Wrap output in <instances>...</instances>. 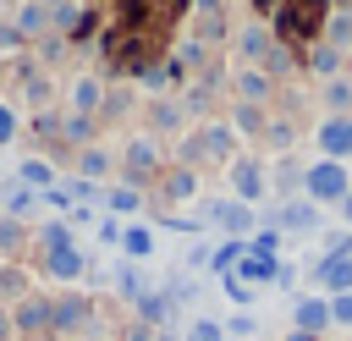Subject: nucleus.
I'll return each mask as SVG.
<instances>
[{"label": "nucleus", "mask_w": 352, "mask_h": 341, "mask_svg": "<svg viewBox=\"0 0 352 341\" xmlns=\"http://www.w3.org/2000/svg\"><path fill=\"white\" fill-rule=\"evenodd\" d=\"M302 187H308L319 204H341V198L352 192V176H346V165H341V160H319V165H308V170H302Z\"/></svg>", "instance_id": "nucleus-1"}, {"label": "nucleus", "mask_w": 352, "mask_h": 341, "mask_svg": "<svg viewBox=\"0 0 352 341\" xmlns=\"http://www.w3.org/2000/svg\"><path fill=\"white\" fill-rule=\"evenodd\" d=\"M231 148H236V132H231V126H220V121H209V126H198V132L187 138V160L231 165Z\"/></svg>", "instance_id": "nucleus-2"}, {"label": "nucleus", "mask_w": 352, "mask_h": 341, "mask_svg": "<svg viewBox=\"0 0 352 341\" xmlns=\"http://www.w3.org/2000/svg\"><path fill=\"white\" fill-rule=\"evenodd\" d=\"M292 330H302V336L330 330V297H297L292 302Z\"/></svg>", "instance_id": "nucleus-3"}, {"label": "nucleus", "mask_w": 352, "mask_h": 341, "mask_svg": "<svg viewBox=\"0 0 352 341\" xmlns=\"http://www.w3.org/2000/svg\"><path fill=\"white\" fill-rule=\"evenodd\" d=\"M231 192H236V204L253 209V198H264V165H253V160H231Z\"/></svg>", "instance_id": "nucleus-4"}, {"label": "nucleus", "mask_w": 352, "mask_h": 341, "mask_svg": "<svg viewBox=\"0 0 352 341\" xmlns=\"http://www.w3.org/2000/svg\"><path fill=\"white\" fill-rule=\"evenodd\" d=\"M82 324H94V302H88V297H60V302H50V330H82Z\"/></svg>", "instance_id": "nucleus-5"}, {"label": "nucleus", "mask_w": 352, "mask_h": 341, "mask_svg": "<svg viewBox=\"0 0 352 341\" xmlns=\"http://www.w3.org/2000/svg\"><path fill=\"white\" fill-rule=\"evenodd\" d=\"M319 148H324V160H346L352 154V116H324Z\"/></svg>", "instance_id": "nucleus-6"}, {"label": "nucleus", "mask_w": 352, "mask_h": 341, "mask_svg": "<svg viewBox=\"0 0 352 341\" xmlns=\"http://www.w3.org/2000/svg\"><path fill=\"white\" fill-rule=\"evenodd\" d=\"M11 330H22V336H44V330H50V302H44V297H22V302L11 308Z\"/></svg>", "instance_id": "nucleus-7"}, {"label": "nucleus", "mask_w": 352, "mask_h": 341, "mask_svg": "<svg viewBox=\"0 0 352 341\" xmlns=\"http://www.w3.org/2000/svg\"><path fill=\"white\" fill-rule=\"evenodd\" d=\"M66 99H72V116H82V121H88V116L104 104V82H99V77H72Z\"/></svg>", "instance_id": "nucleus-8"}, {"label": "nucleus", "mask_w": 352, "mask_h": 341, "mask_svg": "<svg viewBox=\"0 0 352 341\" xmlns=\"http://www.w3.org/2000/svg\"><path fill=\"white\" fill-rule=\"evenodd\" d=\"M275 226L292 231V236H308V231H319V209L302 204V198H297V204H280V209H275Z\"/></svg>", "instance_id": "nucleus-9"}, {"label": "nucleus", "mask_w": 352, "mask_h": 341, "mask_svg": "<svg viewBox=\"0 0 352 341\" xmlns=\"http://www.w3.org/2000/svg\"><path fill=\"white\" fill-rule=\"evenodd\" d=\"M121 160H126V176H148V170L160 165V143H154V138H132Z\"/></svg>", "instance_id": "nucleus-10"}, {"label": "nucleus", "mask_w": 352, "mask_h": 341, "mask_svg": "<svg viewBox=\"0 0 352 341\" xmlns=\"http://www.w3.org/2000/svg\"><path fill=\"white\" fill-rule=\"evenodd\" d=\"M28 209H38V192H33V187H22L16 176H11V182H0V214H28Z\"/></svg>", "instance_id": "nucleus-11"}, {"label": "nucleus", "mask_w": 352, "mask_h": 341, "mask_svg": "<svg viewBox=\"0 0 352 341\" xmlns=\"http://www.w3.org/2000/svg\"><path fill=\"white\" fill-rule=\"evenodd\" d=\"M314 275H319V286H330L336 297H341V292H352V258H341V253H330Z\"/></svg>", "instance_id": "nucleus-12"}, {"label": "nucleus", "mask_w": 352, "mask_h": 341, "mask_svg": "<svg viewBox=\"0 0 352 341\" xmlns=\"http://www.w3.org/2000/svg\"><path fill=\"white\" fill-rule=\"evenodd\" d=\"M236 94H242V104H264L270 72H264V66H242V72H236Z\"/></svg>", "instance_id": "nucleus-13"}, {"label": "nucleus", "mask_w": 352, "mask_h": 341, "mask_svg": "<svg viewBox=\"0 0 352 341\" xmlns=\"http://www.w3.org/2000/svg\"><path fill=\"white\" fill-rule=\"evenodd\" d=\"M50 275H55V280H82V275H88V264H82V253L66 242V248H55V253H50Z\"/></svg>", "instance_id": "nucleus-14"}, {"label": "nucleus", "mask_w": 352, "mask_h": 341, "mask_svg": "<svg viewBox=\"0 0 352 341\" xmlns=\"http://www.w3.org/2000/svg\"><path fill=\"white\" fill-rule=\"evenodd\" d=\"M77 170H82L88 182H104V176H110V148H104V143H88V148L77 154Z\"/></svg>", "instance_id": "nucleus-15"}, {"label": "nucleus", "mask_w": 352, "mask_h": 341, "mask_svg": "<svg viewBox=\"0 0 352 341\" xmlns=\"http://www.w3.org/2000/svg\"><path fill=\"white\" fill-rule=\"evenodd\" d=\"M209 214H214V220H220L226 231H242V236L253 231V209H248V204H236V198H231V204H214Z\"/></svg>", "instance_id": "nucleus-16"}, {"label": "nucleus", "mask_w": 352, "mask_h": 341, "mask_svg": "<svg viewBox=\"0 0 352 341\" xmlns=\"http://www.w3.org/2000/svg\"><path fill=\"white\" fill-rule=\"evenodd\" d=\"M324 44H330V50L352 44V6H336V11L324 16Z\"/></svg>", "instance_id": "nucleus-17"}, {"label": "nucleus", "mask_w": 352, "mask_h": 341, "mask_svg": "<svg viewBox=\"0 0 352 341\" xmlns=\"http://www.w3.org/2000/svg\"><path fill=\"white\" fill-rule=\"evenodd\" d=\"M11 28H16L22 38H28V33H44V28H50V11H44L38 0H22V6H16V22H11Z\"/></svg>", "instance_id": "nucleus-18"}, {"label": "nucleus", "mask_w": 352, "mask_h": 341, "mask_svg": "<svg viewBox=\"0 0 352 341\" xmlns=\"http://www.w3.org/2000/svg\"><path fill=\"white\" fill-rule=\"evenodd\" d=\"M22 99H28V110H44V104L55 99V77H44V72H28V88H22Z\"/></svg>", "instance_id": "nucleus-19"}, {"label": "nucleus", "mask_w": 352, "mask_h": 341, "mask_svg": "<svg viewBox=\"0 0 352 341\" xmlns=\"http://www.w3.org/2000/svg\"><path fill=\"white\" fill-rule=\"evenodd\" d=\"M16 170H22V176H16V182H22V187H33V192H38V187H50V182H55V170H50V165H44V160H22V165H16Z\"/></svg>", "instance_id": "nucleus-20"}, {"label": "nucleus", "mask_w": 352, "mask_h": 341, "mask_svg": "<svg viewBox=\"0 0 352 341\" xmlns=\"http://www.w3.org/2000/svg\"><path fill=\"white\" fill-rule=\"evenodd\" d=\"M270 50V33L264 28H242V38H236V55H248V60H258Z\"/></svg>", "instance_id": "nucleus-21"}, {"label": "nucleus", "mask_w": 352, "mask_h": 341, "mask_svg": "<svg viewBox=\"0 0 352 341\" xmlns=\"http://www.w3.org/2000/svg\"><path fill=\"white\" fill-rule=\"evenodd\" d=\"M324 104H330L336 116H346V110H352V82H341V77H330V82H324Z\"/></svg>", "instance_id": "nucleus-22"}, {"label": "nucleus", "mask_w": 352, "mask_h": 341, "mask_svg": "<svg viewBox=\"0 0 352 341\" xmlns=\"http://www.w3.org/2000/svg\"><path fill=\"white\" fill-rule=\"evenodd\" d=\"M231 132H264V110L258 104H236V126Z\"/></svg>", "instance_id": "nucleus-23"}, {"label": "nucleus", "mask_w": 352, "mask_h": 341, "mask_svg": "<svg viewBox=\"0 0 352 341\" xmlns=\"http://www.w3.org/2000/svg\"><path fill=\"white\" fill-rule=\"evenodd\" d=\"M165 192H170V198H192V192H198V170H176V176L165 182Z\"/></svg>", "instance_id": "nucleus-24"}, {"label": "nucleus", "mask_w": 352, "mask_h": 341, "mask_svg": "<svg viewBox=\"0 0 352 341\" xmlns=\"http://www.w3.org/2000/svg\"><path fill=\"white\" fill-rule=\"evenodd\" d=\"M66 242H72V236H66V226H60V220L38 226V248H44V253H55V248H66Z\"/></svg>", "instance_id": "nucleus-25"}, {"label": "nucleus", "mask_w": 352, "mask_h": 341, "mask_svg": "<svg viewBox=\"0 0 352 341\" xmlns=\"http://www.w3.org/2000/svg\"><path fill=\"white\" fill-rule=\"evenodd\" d=\"M121 248H126V253H132V258H143V253H148V248H154V236H148V231H143V226H132V231H121Z\"/></svg>", "instance_id": "nucleus-26"}, {"label": "nucleus", "mask_w": 352, "mask_h": 341, "mask_svg": "<svg viewBox=\"0 0 352 341\" xmlns=\"http://www.w3.org/2000/svg\"><path fill=\"white\" fill-rule=\"evenodd\" d=\"M242 275H248V280H270V275H280V264H275V258H258V253H253V258H242Z\"/></svg>", "instance_id": "nucleus-27"}, {"label": "nucleus", "mask_w": 352, "mask_h": 341, "mask_svg": "<svg viewBox=\"0 0 352 341\" xmlns=\"http://www.w3.org/2000/svg\"><path fill=\"white\" fill-rule=\"evenodd\" d=\"M138 319H143V324H160V319H165V297L143 292V297H138Z\"/></svg>", "instance_id": "nucleus-28"}, {"label": "nucleus", "mask_w": 352, "mask_h": 341, "mask_svg": "<svg viewBox=\"0 0 352 341\" xmlns=\"http://www.w3.org/2000/svg\"><path fill=\"white\" fill-rule=\"evenodd\" d=\"M336 66H341V50H330V44H314V72L336 77Z\"/></svg>", "instance_id": "nucleus-29"}, {"label": "nucleus", "mask_w": 352, "mask_h": 341, "mask_svg": "<svg viewBox=\"0 0 352 341\" xmlns=\"http://www.w3.org/2000/svg\"><path fill=\"white\" fill-rule=\"evenodd\" d=\"M170 126H182V104H154V132H170Z\"/></svg>", "instance_id": "nucleus-30"}, {"label": "nucleus", "mask_w": 352, "mask_h": 341, "mask_svg": "<svg viewBox=\"0 0 352 341\" xmlns=\"http://www.w3.org/2000/svg\"><path fill=\"white\" fill-rule=\"evenodd\" d=\"M16 248H22V226L11 214H0V253H16Z\"/></svg>", "instance_id": "nucleus-31"}, {"label": "nucleus", "mask_w": 352, "mask_h": 341, "mask_svg": "<svg viewBox=\"0 0 352 341\" xmlns=\"http://www.w3.org/2000/svg\"><path fill=\"white\" fill-rule=\"evenodd\" d=\"M187 341H226V330H220L214 319H192V324H187Z\"/></svg>", "instance_id": "nucleus-32"}, {"label": "nucleus", "mask_w": 352, "mask_h": 341, "mask_svg": "<svg viewBox=\"0 0 352 341\" xmlns=\"http://www.w3.org/2000/svg\"><path fill=\"white\" fill-rule=\"evenodd\" d=\"M330 324H352V292L330 297Z\"/></svg>", "instance_id": "nucleus-33"}, {"label": "nucleus", "mask_w": 352, "mask_h": 341, "mask_svg": "<svg viewBox=\"0 0 352 341\" xmlns=\"http://www.w3.org/2000/svg\"><path fill=\"white\" fill-rule=\"evenodd\" d=\"M60 132H66L72 143H82V148H88V132H94V121H82V116H72V121H66Z\"/></svg>", "instance_id": "nucleus-34"}, {"label": "nucleus", "mask_w": 352, "mask_h": 341, "mask_svg": "<svg viewBox=\"0 0 352 341\" xmlns=\"http://www.w3.org/2000/svg\"><path fill=\"white\" fill-rule=\"evenodd\" d=\"M220 28H226L220 16H198V44H214V38H220Z\"/></svg>", "instance_id": "nucleus-35"}, {"label": "nucleus", "mask_w": 352, "mask_h": 341, "mask_svg": "<svg viewBox=\"0 0 352 341\" xmlns=\"http://www.w3.org/2000/svg\"><path fill=\"white\" fill-rule=\"evenodd\" d=\"M264 60H270V72H286V66H292V50H280V44H270V50H264Z\"/></svg>", "instance_id": "nucleus-36"}, {"label": "nucleus", "mask_w": 352, "mask_h": 341, "mask_svg": "<svg viewBox=\"0 0 352 341\" xmlns=\"http://www.w3.org/2000/svg\"><path fill=\"white\" fill-rule=\"evenodd\" d=\"M110 209H138V192L132 187H110Z\"/></svg>", "instance_id": "nucleus-37"}, {"label": "nucleus", "mask_w": 352, "mask_h": 341, "mask_svg": "<svg viewBox=\"0 0 352 341\" xmlns=\"http://www.w3.org/2000/svg\"><path fill=\"white\" fill-rule=\"evenodd\" d=\"M220 330H231V336H253V330H258V319H248V314H236V319H231V324H220Z\"/></svg>", "instance_id": "nucleus-38"}, {"label": "nucleus", "mask_w": 352, "mask_h": 341, "mask_svg": "<svg viewBox=\"0 0 352 341\" xmlns=\"http://www.w3.org/2000/svg\"><path fill=\"white\" fill-rule=\"evenodd\" d=\"M11 132H16V116L0 104V143H11Z\"/></svg>", "instance_id": "nucleus-39"}, {"label": "nucleus", "mask_w": 352, "mask_h": 341, "mask_svg": "<svg viewBox=\"0 0 352 341\" xmlns=\"http://www.w3.org/2000/svg\"><path fill=\"white\" fill-rule=\"evenodd\" d=\"M16 44H22V33H16V28H6V22H0V50H16Z\"/></svg>", "instance_id": "nucleus-40"}, {"label": "nucleus", "mask_w": 352, "mask_h": 341, "mask_svg": "<svg viewBox=\"0 0 352 341\" xmlns=\"http://www.w3.org/2000/svg\"><path fill=\"white\" fill-rule=\"evenodd\" d=\"M0 341H11V314L0 308Z\"/></svg>", "instance_id": "nucleus-41"}, {"label": "nucleus", "mask_w": 352, "mask_h": 341, "mask_svg": "<svg viewBox=\"0 0 352 341\" xmlns=\"http://www.w3.org/2000/svg\"><path fill=\"white\" fill-rule=\"evenodd\" d=\"M126 341H154V336H148V324H138V330H132Z\"/></svg>", "instance_id": "nucleus-42"}, {"label": "nucleus", "mask_w": 352, "mask_h": 341, "mask_svg": "<svg viewBox=\"0 0 352 341\" xmlns=\"http://www.w3.org/2000/svg\"><path fill=\"white\" fill-rule=\"evenodd\" d=\"M341 220H352V192H346V198H341Z\"/></svg>", "instance_id": "nucleus-43"}, {"label": "nucleus", "mask_w": 352, "mask_h": 341, "mask_svg": "<svg viewBox=\"0 0 352 341\" xmlns=\"http://www.w3.org/2000/svg\"><path fill=\"white\" fill-rule=\"evenodd\" d=\"M286 341H314V336H302V330H292V336H286Z\"/></svg>", "instance_id": "nucleus-44"}, {"label": "nucleus", "mask_w": 352, "mask_h": 341, "mask_svg": "<svg viewBox=\"0 0 352 341\" xmlns=\"http://www.w3.org/2000/svg\"><path fill=\"white\" fill-rule=\"evenodd\" d=\"M0 270H6V264H0Z\"/></svg>", "instance_id": "nucleus-45"}]
</instances>
